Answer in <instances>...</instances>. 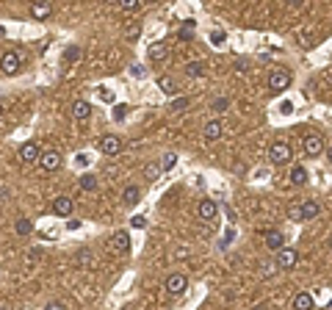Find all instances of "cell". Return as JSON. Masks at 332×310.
<instances>
[{
  "instance_id": "obj_1",
  "label": "cell",
  "mask_w": 332,
  "mask_h": 310,
  "mask_svg": "<svg viewBox=\"0 0 332 310\" xmlns=\"http://www.w3.org/2000/svg\"><path fill=\"white\" fill-rule=\"evenodd\" d=\"M269 158H271L274 166H282V163H288L290 158H294V150H290V144H285V142H274L269 150Z\"/></svg>"
},
{
  "instance_id": "obj_2",
  "label": "cell",
  "mask_w": 332,
  "mask_h": 310,
  "mask_svg": "<svg viewBox=\"0 0 332 310\" xmlns=\"http://www.w3.org/2000/svg\"><path fill=\"white\" fill-rule=\"evenodd\" d=\"M288 86H290V72H288V69H282V67L271 69V75H269V89H271V92H285Z\"/></svg>"
},
{
  "instance_id": "obj_3",
  "label": "cell",
  "mask_w": 332,
  "mask_h": 310,
  "mask_svg": "<svg viewBox=\"0 0 332 310\" xmlns=\"http://www.w3.org/2000/svg\"><path fill=\"white\" fill-rule=\"evenodd\" d=\"M22 67V58L20 53H3V58H0V69H3V75H17Z\"/></svg>"
},
{
  "instance_id": "obj_4",
  "label": "cell",
  "mask_w": 332,
  "mask_h": 310,
  "mask_svg": "<svg viewBox=\"0 0 332 310\" xmlns=\"http://www.w3.org/2000/svg\"><path fill=\"white\" fill-rule=\"evenodd\" d=\"M186 288H188V280H186V274H169V277H166V291H169L172 296H180V294H186Z\"/></svg>"
},
{
  "instance_id": "obj_5",
  "label": "cell",
  "mask_w": 332,
  "mask_h": 310,
  "mask_svg": "<svg viewBox=\"0 0 332 310\" xmlns=\"http://www.w3.org/2000/svg\"><path fill=\"white\" fill-rule=\"evenodd\" d=\"M97 150H100L103 155H119V150H122V142L114 136V133H108V136H103V139L97 142Z\"/></svg>"
},
{
  "instance_id": "obj_6",
  "label": "cell",
  "mask_w": 332,
  "mask_h": 310,
  "mask_svg": "<svg viewBox=\"0 0 332 310\" xmlns=\"http://www.w3.org/2000/svg\"><path fill=\"white\" fill-rule=\"evenodd\" d=\"M39 158H42V147H39L36 142H25L20 147V161L22 163H36Z\"/></svg>"
},
{
  "instance_id": "obj_7",
  "label": "cell",
  "mask_w": 332,
  "mask_h": 310,
  "mask_svg": "<svg viewBox=\"0 0 332 310\" xmlns=\"http://www.w3.org/2000/svg\"><path fill=\"white\" fill-rule=\"evenodd\" d=\"M296 260H299V252L290 249V247H282L280 252H277V266H280V269H294Z\"/></svg>"
},
{
  "instance_id": "obj_8",
  "label": "cell",
  "mask_w": 332,
  "mask_h": 310,
  "mask_svg": "<svg viewBox=\"0 0 332 310\" xmlns=\"http://www.w3.org/2000/svg\"><path fill=\"white\" fill-rule=\"evenodd\" d=\"M128 249H130V233H124V230L114 233L111 236V252L119 255V252H128Z\"/></svg>"
},
{
  "instance_id": "obj_9",
  "label": "cell",
  "mask_w": 332,
  "mask_h": 310,
  "mask_svg": "<svg viewBox=\"0 0 332 310\" xmlns=\"http://www.w3.org/2000/svg\"><path fill=\"white\" fill-rule=\"evenodd\" d=\"M39 163H42V169H45V172H56V169L61 166V153H56V150H47V153H42Z\"/></svg>"
},
{
  "instance_id": "obj_10",
  "label": "cell",
  "mask_w": 332,
  "mask_h": 310,
  "mask_svg": "<svg viewBox=\"0 0 332 310\" xmlns=\"http://www.w3.org/2000/svg\"><path fill=\"white\" fill-rule=\"evenodd\" d=\"M321 213V205H318L316 200H305L299 205V219L302 222H310V219H316V216Z\"/></svg>"
},
{
  "instance_id": "obj_11",
  "label": "cell",
  "mask_w": 332,
  "mask_h": 310,
  "mask_svg": "<svg viewBox=\"0 0 332 310\" xmlns=\"http://www.w3.org/2000/svg\"><path fill=\"white\" fill-rule=\"evenodd\" d=\"M219 213V202L216 200H202L199 202V219L202 222H213Z\"/></svg>"
},
{
  "instance_id": "obj_12",
  "label": "cell",
  "mask_w": 332,
  "mask_h": 310,
  "mask_svg": "<svg viewBox=\"0 0 332 310\" xmlns=\"http://www.w3.org/2000/svg\"><path fill=\"white\" fill-rule=\"evenodd\" d=\"M75 208L72 197H56V202H53V213L56 216H69Z\"/></svg>"
},
{
  "instance_id": "obj_13",
  "label": "cell",
  "mask_w": 332,
  "mask_h": 310,
  "mask_svg": "<svg viewBox=\"0 0 332 310\" xmlns=\"http://www.w3.org/2000/svg\"><path fill=\"white\" fill-rule=\"evenodd\" d=\"M324 150V139L316 136V133H310V136H305V153L307 155H321Z\"/></svg>"
},
{
  "instance_id": "obj_14",
  "label": "cell",
  "mask_w": 332,
  "mask_h": 310,
  "mask_svg": "<svg viewBox=\"0 0 332 310\" xmlns=\"http://www.w3.org/2000/svg\"><path fill=\"white\" fill-rule=\"evenodd\" d=\"M266 247L274 249V252H280V249L285 247V236H282L280 230H269L266 233Z\"/></svg>"
},
{
  "instance_id": "obj_15",
  "label": "cell",
  "mask_w": 332,
  "mask_h": 310,
  "mask_svg": "<svg viewBox=\"0 0 332 310\" xmlns=\"http://www.w3.org/2000/svg\"><path fill=\"white\" fill-rule=\"evenodd\" d=\"M290 310H313V296L307 291H299L290 302Z\"/></svg>"
},
{
  "instance_id": "obj_16",
  "label": "cell",
  "mask_w": 332,
  "mask_h": 310,
  "mask_svg": "<svg viewBox=\"0 0 332 310\" xmlns=\"http://www.w3.org/2000/svg\"><path fill=\"white\" fill-rule=\"evenodd\" d=\"M72 116H75L78 122H86L89 116H92V105H89L86 100H75V103H72Z\"/></svg>"
},
{
  "instance_id": "obj_17",
  "label": "cell",
  "mask_w": 332,
  "mask_h": 310,
  "mask_svg": "<svg viewBox=\"0 0 332 310\" xmlns=\"http://www.w3.org/2000/svg\"><path fill=\"white\" fill-rule=\"evenodd\" d=\"M139 200H141V189H139V186H128V189L122 191V202L128 208H133Z\"/></svg>"
},
{
  "instance_id": "obj_18",
  "label": "cell",
  "mask_w": 332,
  "mask_h": 310,
  "mask_svg": "<svg viewBox=\"0 0 332 310\" xmlns=\"http://www.w3.org/2000/svg\"><path fill=\"white\" fill-rule=\"evenodd\" d=\"M166 53H169V48H166L163 42H152V45H150V50H147V56H150L152 61H163Z\"/></svg>"
},
{
  "instance_id": "obj_19",
  "label": "cell",
  "mask_w": 332,
  "mask_h": 310,
  "mask_svg": "<svg viewBox=\"0 0 332 310\" xmlns=\"http://www.w3.org/2000/svg\"><path fill=\"white\" fill-rule=\"evenodd\" d=\"M205 139H208V142H216V139L219 136H222V122H219V119H213V122H208V125H205Z\"/></svg>"
},
{
  "instance_id": "obj_20",
  "label": "cell",
  "mask_w": 332,
  "mask_h": 310,
  "mask_svg": "<svg viewBox=\"0 0 332 310\" xmlns=\"http://www.w3.org/2000/svg\"><path fill=\"white\" fill-rule=\"evenodd\" d=\"M50 14H53V6H47V3L31 6V17H33V20H47Z\"/></svg>"
},
{
  "instance_id": "obj_21",
  "label": "cell",
  "mask_w": 332,
  "mask_h": 310,
  "mask_svg": "<svg viewBox=\"0 0 332 310\" xmlns=\"http://www.w3.org/2000/svg\"><path fill=\"white\" fill-rule=\"evenodd\" d=\"M290 183L294 186H305L307 183V169L305 166H294L290 169Z\"/></svg>"
},
{
  "instance_id": "obj_22",
  "label": "cell",
  "mask_w": 332,
  "mask_h": 310,
  "mask_svg": "<svg viewBox=\"0 0 332 310\" xmlns=\"http://www.w3.org/2000/svg\"><path fill=\"white\" fill-rule=\"evenodd\" d=\"M14 230H17V236H31V233H33V222L22 216V219H17Z\"/></svg>"
},
{
  "instance_id": "obj_23",
  "label": "cell",
  "mask_w": 332,
  "mask_h": 310,
  "mask_svg": "<svg viewBox=\"0 0 332 310\" xmlns=\"http://www.w3.org/2000/svg\"><path fill=\"white\" fill-rule=\"evenodd\" d=\"M122 36L128 39V42H136V39L141 36V25H139V22H130V25L122 31Z\"/></svg>"
},
{
  "instance_id": "obj_24",
  "label": "cell",
  "mask_w": 332,
  "mask_h": 310,
  "mask_svg": "<svg viewBox=\"0 0 332 310\" xmlns=\"http://www.w3.org/2000/svg\"><path fill=\"white\" fill-rule=\"evenodd\" d=\"M194 28H197V22H194V20H188L186 25L180 28V33H177V36H180V42H191V39H194Z\"/></svg>"
},
{
  "instance_id": "obj_25",
  "label": "cell",
  "mask_w": 332,
  "mask_h": 310,
  "mask_svg": "<svg viewBox=\"0 0 332 310\" xmlns=\"http://www.w3.org/2000/svg\"><path fill=\"white\" fill-rule=\"evenodd\" d=\"M80 56H83V50L78 48V45H69V48L64 50V61H67V64H72V61H80Z\"/></svg>"
},
{
  "instance_id": "obj_26",
  "label": "cell",
  "mask_w": 332,
  "mask_h": 310,
  "mask_svg": "<svg viewBox=\"0 0 332 310\" xmlns=\"http://www.w3.org/2000/svg\"><path fill=\"white\" fill-rule=\"evenodd\" d=\"M158 89L163 92V95H175L177 92V83L172 78H158Z\"/></svg>"
},
{
  "instance_id": "obj_27",
  "label": "cell",
  "mask_w": 332,
  "mask_h": 310,
  "mask_svg": "<svg viewBox=\"0 0 332 310\" xmlns=\"http://www.w3.org/2000/svg\"><path fill=\"white\" fill-rule=\"evenodd\" d=\"M97 186H100V180L94 178V174H83V178H80V189L83 191H94Z\"/></svg>"
},
{
  "instance_id": "obj_28",
  "label": "cell",
  "mask_w": 332,
  "mask_h": 310,
  "mask_svg": "<svg viewBox=\"0 0 332 310\" xmlns=\"http://www.w3.org/2000/svg\"><path fill=\"white\" fill-rule=\"evenodd\" d=\"M158 174H161V163H147L144 166V178L150 180V183L152 180H158Z\"/></svg>"
},
{
  "instance_id": "obj_29",
  "label": "cell",
  "mask_w": 332,
  "mask_h": 310,
  "mask_svg": "<svg viewBox=\"0 0 332 310\" xmlns=\"http://www.w3.org/2000/svg\"><path fill=\"white\" fill-rule=\"evenodd\" d=\"M188 75H191V78L205 75V64H202V61H191V64H188Z\"/></svg>"
},
{
  "instance_id": "obj_30",
  "label": "cell",
  "mask_w": 332,
  "mask_h": 310,
  "mask_svg": "<svg viewBox=\"0 0 332 310\" xmlns=\"http://www.w3.org/2000/svg\"><path fill=\"white\" fill-rule=\"evenodd\" d=\"M175 163H177V155H175V153H166V155H163V161H161V172H169V169L175 166Z\"/></svg>"
},
{
  "instance_id": "obj_31",
  "label": "cell",
  "mask_w": 332,
  "mask_h": 310,
  "mask_svg": "<svg viewBox=\"0 0 332 310\" xmlns=\"http://www.w3.org/2000/svg\"><path fill=\"white\" fill-rule=\"evenodd\" d=\"M130 225H133L136 230H144V227H147V216H133V219H130Z\"/></svg>"
},
{
  "instance_id": "obj_32",
  "label": "cell",
  "mask_w": 332,
  "mask_h": 310,
  "mask_svg": "<svg viewBox=\"0 0 332 310\" xmlns=\"http://www.w3.org/2000/svg\"><path fill=\"white\" fill-rule=\"evenodd\" d=\"M124 114H128V105H124V103H122V105H114V119H116V122L124 119Z\"/></svg>"
},
{
  "instance_id": "obj_33",
  "label": "cell",
  "mask_w": 332,
  "mask_h": 310,
  "mask_svg": "<svg viewBox=\"0 0 332 310\" xmlns=\"http://www.w3.org/2000/svg\"><path fill=\"white\" fill-rule=\"evenodd\" d=\"M119 9H122V11H139L141 3H133V0H128V3H119Z\"/></svg>"
},
{
  "instance_id": "obj_34",
  "label": "cell",
  "mask_w": 332,
  "mask_h": 310,
  "mask_svg": "<svg viewBox=\"0 0 332 310\" xmlns=\"http://www.w3.org/2000/svg\"><path fill=\"white\" fill-rule=\"evenodd\" d=\"M183 108H188V97H180V100L172 103V111H183Z\"/></svg>"
},
{
  "instance_id": "obj_35",
  "label": "cell",
  "mask_w": 332,
  "mask_h": 310,
  "mask_svg": "<svg viewBox=\"0 0 332 310\" xmlns=\"http://www.w3.org/2000/svg\"><path fill=\"white\" fill-rule=\"evenodd\" d=\"M130 75H133V78H144V67H141V64H133V67H130Z\"/></svg>"
},
{
  "instance_id": "obj_36",
  "label": "cell",
  "mask_w": 332,
  "mask_h": 310,
  "mask_svg": "<svg viewBox=\"0 0 332 310\" xmlns=\"http://www.w3.org/2000/svg\"><path fill=\"white\" fill-rule=\"evenodd\" d=\"M78 260L83 263V266H92V252H86V249H83V252L78 255Z\"/></svg>"
},
{
  "instance_id": "obj_37",
  "label": "cell",
  "mask_w": 332,
  "mask_h": 310,
  "mask_svg": "<svg viewBox=\"0 0 332 310\" xmlns=\"http://www.w3.org/2000/svg\"><path fill=\"white\" fill-rule=\"evenodd\" d=\"M211 42H213V45H222V42H224V31H213V33H211Z\"/></svg>"
},
{
  "instance_id": "obj_38",
  "label": "cell",
  "mask_w": 332,
  "mask_h": 310,
  "mask_svg": "<svg viewBox=\"0 0 332 310\" xmlns=\"http://www.w3.org/2000/svg\"><path fill=\"white\" fill-rule=\"evenodd\" d=\"M227 105H230V100H227V97H219V100L213 103V108H216V111H224Z\"/></svg>"
},
{
  "instance_id": "obj_39",
  "label": "cell",
  "mask_w": 332,
  "mask_h": 310,
  "mask_svg": "<svg viewBox=\"0 0 332 310\" xmlns=\"http://www.w3.org/2000/svg\"><path fill=\"white\" fill-rule=\"evenodd\" d=\"M45 310H67V307H64V302H47Z\"/></svg>"
},
{
  "instance_id": "obj_40",
  "label": "cell",
  "mask_w": 332,
  "mask_h": 310,
  "mask_svg": "<svg viewBox=\"0 0 332 310\" xmlns=\"http://www.w3.org/2000/svg\"><path fill=\"white\" fill-rule=\"evenodd\" d=\"M290 111H294V105H290L288 100H285V103L280 105V114H290Z\"/></svg>"
},
{
  "instance_id": "obj_41",
  "label": "cell",
  "mask_w": 332,
  "mask_h": 310,
  "mask_svg": "<svg viewBox=\"0 0 332 310\" xmlns=\"http://www.w3.org/2000/svg\"><path fill=\"white\" fill-rule=\"evenodd\" d=\"M103 100H105V103H114V95H111V92L105 89V92H103Z\"/></svg>"
},
{
  "instance_id": "obj_42",
  "label": "cell",
  "mask_w": 332,
  "mask_h": 310,
  "mask_svg": "<svg viewBox=\"0 0 332 310\" xmlns=\"http://www.w3.org/2000/svg\"><path fill=\"white\" fill-rule=\"evenodd\" d=\"M0 116H3V103H0Z\"/></svg>"
},
{
  "instance_id": "obj_43",
  "label": "cell",
  "mask_w": 332,
  "mask_h": 310,
  "mask_svg": "<svg viewBox=\"0 0 332 310\" xmlns=\"http://www.w3.org/2000/svg\"><path fill=\"white\" fill-rule=\"evenodd\" d=\"M329 163H332V147H329Z\"/></svg>"
},
{
  "instance_id": "obj_44",
  "label": "cell",
  "mask_w": 332,
  "mask_h": 310,
  "mask_svg": "<svg viewBox=\"0 0 332 310\" xmlns=\"http://www.w3.org/2000/svg\"><path fill=\"white\" fill-rule=\"evenodd\" d=\"M0 310H11V307H0Z\"/></svg>"
},
{
  "instance_id": "obj_45",
  "label": "cell",
  "mask_w": 332,
  "mask_h": 310,
  "mask_svg": "<svg viewBox=\"0 0 332 310\" xmlns=\"http://www.w3.org/2000/svg\"><path fill=\"white\" fill-rule=\"evenodd\" d=\"M329 249H332V241H329Z\"/></svg>"
}]
</instances>
